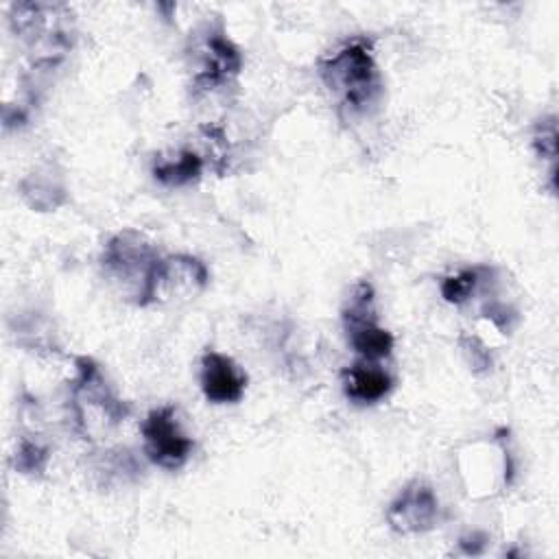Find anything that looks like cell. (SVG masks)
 Returning <instances> with one entry per match:
<instances>
[{"label": "cell", "instance_id": "1", "mask_svg": "<svg viewBox=\"0 0 559 559\" xmlns=\"http://www.w3.org/2000/svg\"><path fill=\"white\" fill-rule=\"evenodd\" d=\"M319 76L336 109L347 118L369 116L384 94L373 46L367 37H352L319 59Z\"/></svg>", "mask_w": 559, "mask_h": 559}, {"label": "cell", "instance_id": "2", "mask_svg": "<svg viewBox=\"0 0 559 559\" xmlns=\"http://www.w3.org/2000/svg\"><path fill=\"white\" fill-rule=\"evenodd\" d=\"M9 24L28 50L31 70L41 74L59 68L74 46L72 11L66 4L13 2L9 7Z\"/></svg>", "mask_w": 559, "mask_h": 559}, {"label": "cell", "instance_id": "3", "mask_svg": "<svg viewBox=\"0 0 559 559\" xmlns=\"http://www.w3.org/2000/svg\"><path fill=\"white\" fill-rule=\"evenodd\" d=\"M68 406L74 430L83 439L100 437L103 432L120 426L131 413L129 402L116 395L100 365L90 356L74 358Z\"/></svg>", "mask_w": 559, "mask_h": 559}, {"label": "cell", "instance_id": "4", "mask_svg": "<svg viewBox=\"0 0 559 559\" xmlns=\"http://www.w3.org/2000/svg\"><path fill=\"white\" fill-rule=\"evenodd\" d=\"M159 260L157 247L138 229L124 227L116 231L100 251V271L111 280L122 295L138 306L151 271Z\"/></svg>", "mask_w": 559, "mask_h": 559}, {"label": "cell", "instance_id": "5", "mask_svg": "<svg viewBox=\"0 0 559 559\" xmlns=\"http://www.w3.org/2000/svg\"><path fill=\"white\" fill-rule=\"evenodd\" d=\"M192 87L199 92H212L229 85L242 70V52L227 35L221 20L203 22L192 39Z\"/></svg>", "mask_w": 559, "mask_h": 559}, {"label": "cell", "instance_id": "6", "mask_svg": "<svg viewBox=\"0 0 559 559\" xmlns=\"http://www.w3.org/2000/svg\"><path fill=\"white\" fill-rule=\"evenodd\" d=\"M210 284V269L205 262L190 253L159 255L146 288L138 301L140 308L164 306L194 299Z\"/></svg>", "mask_w": 559, "mask_h": 559}, {"label": "cell", "instance_id": "7", "mask_svg": "<svg viewBox=\"0 0 559 559\" xmlns=\"http://www.w3.org/2000/svg\"><path fill=\"white\" fill-rule=\"evenodd\" d=\"M341 323L349 347L367 360L389 358L393 352V334L380 325L376 310V290L367 280H360L349 290L341 310Z\"/></svg>", "mask_w": 559, "mask_h": 559}, {"label": "cell", "instance_id": "8", "mask_svg": "<svg viewBox=\"0 0 559 559\" xmlns=\"http://www.w3.org/2000/svg\"><path fill=\"white\" fill-rule=\"evenodd\" d=\"M140 432L146 459L162 469L175 472L183 467L194 450V441L183 432L177 411L170 404L153 408L144 417Z\"/></svg>", "mask_w": 559, "mask_h": 559}, {"label": "cell", "instance_id": "9", "mask_svg": "<svg viewBox=\"0 0 559 559\" xmlns=\"http://www.w3.org/2000/svg\"><path fill=\"white\" fill-rule=\"evenodd\" d=\"M384 518L389 528L397 535L428 533L441 522V502L432 485L413 478L389 502Z\"/></svg>", "mask_w": 559, "mask_h": 559}, {"label": "cell", "instance_id": "10", "mask_svg": "<svg viewBox=\"0 0 559 559\" xmlns=\"http://www.w3.org/2000/svg\"><path fill=\"white\" fill-rule=\"evenodd\" d=\"M199 384L207 402L212 404H236L247 391V373L238 362L216 349H207L201 356Z\"/></svg>", "mask_w": 559, "mask_h": 559}, {"label": "cell", "instance_id": "11", "mask_svg": "<svg viewBox=\"0 0 559 559\" xmlns=\"http://www.w3.org/2000/svg\"><path fill=\"white\" fill-rule=\"evenodd\" d=\"M341 386L354 404H376L393 389V376L378 360L360 358L341 371Z\"/></svg>", "mask_w": 559, "mask_h": 559}, {"label": "cell", "instance_id": "12", "mask_svg": "<svg viewBox=\"0 0 559 559\" xmlns=\"http://www.w3.org/2000/svg\"><path fill=\"white\" fill-rule=\"evenodd\" d=\"M205 170V159L194 148H179L175 155H157L151 175L157 183L166 188H183L201 179Z\"/></svg>", "mask_w": 559, "mask_h": 559}, {"label": "cell", "instance_id": "13", "mask_svg": "<svg viewBox=\"0 0 559 559\" xmlns=\"http://www.w3.org/2000/svg\"><path fill=\"white\" fill-rule=\"evenodd\" d=\"M24 203L35 212L57 210L68 201L66 186L50 170H33L20 181Z\"/></svg>", "mask_w": 559, "mask_h": 559}, {"label": "cell", "instance_id": "14", "mask_svg": "<svg viewBox=\"0 0 559 559\" xmlns=\"http://www.w3.org/2000/svg\"><path fill=\"white\" fill-rule=\"evenodd\" d=\"M50 450L46 443H41L33 435H22L13 454V467L15 472L24 476H41L48 467Z\"/></svg>", "mask_w": 559, "mask_h": 559}, {"label": "cell", "instance_id": "15", "mask_svg": "<svg viewBox=\"0 0 559 559\" xmlns=\"http://www.w3.org/2000/svg\"><path fill=\"white\" fill-rule=\"evenodd\" d=\"M483 273H485V266H467L452 275H445L439 284L441 297L452 306L465 304L476 293V288L483 280Z\"/></svg>", "mask_w": 559, "mask_h": 559}, {"label": "cell", "instance_id": "16", "mask_svg": "<svg viewBox=\"0 0 559 559\" xmlns=\"http://www.w3.org/2000/svg\"><path fill=\"white\" fill-rule=\"evenodd\" d=\"M533 148L542 162H548V183L555 192V164H557V118L544 116L533 129Z\"/></svg>", "mask_w": 559, "mask_h": 559}, {"label": "cell", "instance_id": "17", "mask_svg": "<svg viewBox=\"0 0 559 559\" xmlns=\"http://www.w3.org/2000/svg\"><path fill=\"white\" fill-rule=\"evenodd\" d=\"M487 542H489L487 533L472 531V533H465L463 537H459V550L463 555H480L485 550Z\"/></svg>", "mask_w": 559, "mask_h": 559}]
</instances>
